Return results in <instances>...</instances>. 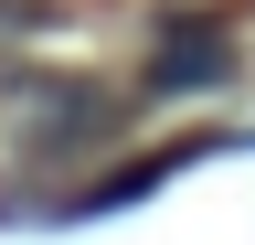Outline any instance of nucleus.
<instances>
[{
    "instance_id": "obj_1",
    "label": "nucleus",
    "mask_w": 255,
    "mask_h": 245,
    "mask_svg": "<svg viewBox=\"0 0 255 245\" xmlns=\"http://www.w3.org/2000/svg\"><path fill=\"white\" fill-rule=\"evenodd\" d=\"M223 64H234V32H213V21H181V32L149 53V85H159V96H181V85H213Z\"/></svg>"
}]
</instances>
